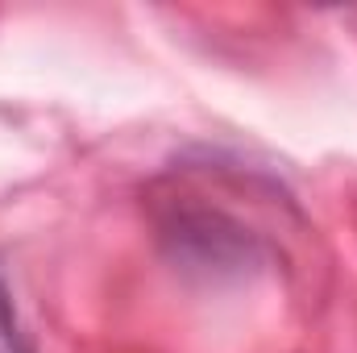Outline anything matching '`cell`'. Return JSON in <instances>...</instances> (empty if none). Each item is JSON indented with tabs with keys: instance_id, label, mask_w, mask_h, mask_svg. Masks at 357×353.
Segmentation results:
<instances>
[{
	"instance_id": "6da1fadb",
	"label": "cell",
	"mask_w": 357,
	"mask_h": 353,
	"mask_svg": "<svg viewBox=\"0 0 357 353\" xmlns=\"http://www.w3.org/2000/svg\"><path fill=\"white\" fill-rule=\"evenodd\" d=\"M158 246L175 270L195 278H245L274 254L241 216L195 200H175L158 212Z\"/></svg>"
},
{
	"instance_id": "7a4b0ae2",
	"label": "cell",
	"mask_w": 357,
	"mask_h": 353,
	"mask_svg": "<svg viewBox=\"0 0 357 353\" xmlns=\"http://www.w3.org/2000/svg\"><path fill=\"white\" fill-rule=\"evenodd\" d=\"M0 353H38L33 337L21 324V312L13 303V291H8L4 274H0Z\"/></svg>"
}]
</instances>
